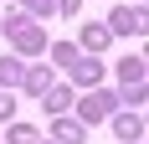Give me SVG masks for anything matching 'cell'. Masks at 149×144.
<instances>
[{
    "mask_svg": "<svg viewBox=\"0 0 149 144\" xmlns=\"http://www.w3.org/2000/svg\"><path fill=\"white\" fill-rule=\"evenodd\" d=\"M103 113H108V98H93L88 108H82V118H103Z\"/></svg>",
    "mask_w": 149,
    "mask_h": 144,
    "instance_id": "2",
    "label": "cell"
},
{
    "mask_svg": "<svg viewBox=\"0 0 149 144\" xmlns=\"http://www.w3.org/2000/svg\"><path fill=\"white\" fill-rule=\"evenodd\" d=\"M113 31H144L139 26V10H113Z\"/></svg>",
    "mask_w": 149,
    "mask_h": 144,
    "instance_id": "1",
    "label": "cell"
}]
</instances>
